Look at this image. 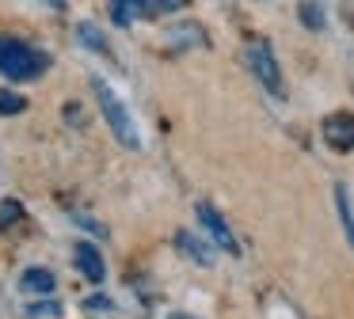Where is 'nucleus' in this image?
<instances>
[{"label": "nucleus", "instance_id": "17", "mask_svg": "<svg viewBox=\"0 0 354 319\" xmlns=\"http://www.w3.org/2000/svg\"><path fill=\"white\" fill-rule=\"evenodd\" d=\"M73 220H77L80 228H84V232H92L95 240H107V228L100 224V220H92V217H84V213H73Z\"/></svg>", "mask_w": 354, "mask_h": 319}, {"label": "nucleus", "instance_id": "11", "mask_svg": "<svg viewBox=\"0 0 354 319\" xmlns=\"http://www.w3.org/2000/svg\"><path fill=\"white\" fill-rule=\"evenodd\" d=\"M77 42L84 46V50H92V53L111 57V46H107V38H103V30L95 27V23H77Z\"/></svg>", "mask_w": 354, "mask_h": 319}, {"label": "nucleus", "instance_id": "8", "mask_svg": "<svg viewBox=\"0 0 354 319\" xmlns=\"http://www.w3.org/2000/svg\"><path fill=\"white\" fill-rule=\"evenodd\" d=\"M73 255H77V270L84 273L92 285H103V281H107V262H103V255L88 240H80L77 247H73Z\"/></svg>", "mask_w": 354, "mask_h": 319}, {"label": "nucleus", "instance_id": "20", "mask_svg": "<svg viewBox=\"0 0 354 319\" xmlns=\"http://www.w3.org/2000/svg\"><path fill=\"white\" fill-rule=\"evenodd\" d=\"M171 319H194V316H187V311H176V316H171Z\"/></svg>", "mask_w": 354, "mask_h": 319}, {"label": "nucleus", "instance_id": "6", "mask_svg": "<svg viewBox=\"0 0 354 319\" xmlns=\"http://www.w3.org/2000/svg\"><path fill=\"white\" fill-rule=\"evenodd\" d=\"M164 42H168L171 53H187V50H202V46H209V38H206V30H202L198 23L179 19V23H171V27L164 30Z\"/></svg>", "mask_w": 354, "mask_h": 319}, {"label": "nucleus", "instance_id": "1", "mask_svg": "<svg viewBox=\"0 0 354 319\" xmlns=\"http://www.w3.org/2000/svg\"><path fill=\"white\" fill-rule=\"evenodd\" d=\"M50 65H54V57L42 46L16 38V35H0V76L4 80H12V84L42 80L50 72Z\"/></svg>", "mask_w": 354, "mask_h": 319}, {"label": "nucleus", "instance_id": "2", "mask_svg": "<svg viewBox=\"0 0 354 319\" xmlns=\"http://www.w3.org/2000/svg\"><path fill=\"white\" fill-rule=\"evenodd\" d=\"M92 95H95V106H100L103 122H107V129L115 133V141L122 144V148H141V129L138 122H133L130 106H126V99L118 95L115 88H111L103 76H92Z\"/></svg>", "mask_w": 354, "mask_h": 319}, {"label": "nucleus", "instance_id": "13", "mask_svg": "<svg viewBox=\"0 0 354 319\" xmlns=\"http://www.w3.org/2000/svg\"><path fill=\"white\" fill-rule=\"evenodd\" d=\"M19 220H27V209L19 197H0V232H8V228H16Z\"/></svg>", "mask_w": 354, "mask_h": 319}, {"label": "nucleus", "instance_id": "7", "mask_svg": "<svg viewBox=\"0 0 354 319\" xmlns=\"http://www.w3.org/2000/svg\"><path fill=\"white\" fill-rule=\"evenodd\" d=\"M171 243H176V251H183L194 266H202V270H209V266L217 262V258H214V243H206L202 235H194L191 228H179V232L171 235Z\"/></svg>", "mask_w": 354, "mask_h": 319}, {"label": "nucleus", "instance_id": "12", "mask_svg": "<svg viewBox=\"0 0 354 319\" xmlns=\"http://www.w3.org/2000/svg\"><path fill=\"white\" fill-rule=\"evenodd\" d=\"M335 209H339V220H343V232L354 247V205H351V190L343 182H335Z\"/></svg>", "mask_w": 354, "mask_h": 319}, {"label": "nucleus", "instance_id": "18", "mask_svg": "<svg viewBox=\"0 0 354 319\" xmlns=\"http://www.w3.org/2000/svg\"><path fill=\"white\" fill-rule=\"evenodd\" d=\"M149 8H153V12H176L179 4H183V0H145Z\"/></svg>", "mask_w": 354, "mask_h": 319}, {"label": "nucleus", "instance_id": "9", "mask_svg": "<svg viewBox=\"0 0 354 319\" xmlns=\"http://www.w3.org/2000/svg\"><path fill=\"white\" fill-rule=\"evenodd\" d=\"M19 289H24V293L46 296V293H54V289H57V278L46 270V266H27V270L19 273Z\"/></svg>", "mask_w": 354, "mask_h": 319}, {"label": "nucleus", "instance_id": "19", "mask_svg": "<svg viewBox=\"0 0 354 319\" xmlns=\"http://www.w3.org/2000/svg\"><path fill=\"white\" fill-rule=\"evenodd\" d=\"M42 4H46V8H57V12H65V8H69V0H42Z\"/></svg>", "mask_w": 354, "mask_h": 319}, {"label": "nucleus", "instance_id": "10", "mask_svg": "<svg viewBox=\"0 0 354 319\" xmlns=\"http://www.w3.org/2000/svg\"><path fill=\"white\" fill-rule=\"evenodd\" d=\"M153 8L145 4V0H111V19L118 23V27H130L133 19H141V15H149Z\"/></svg>", "mask_w": 354, "mask_h": 319}, {"label": "nucleus", "instance_id": "3", "mask_svg": "<svg viewBox=\"0 0 354 319\" xmlns=\"http://www.w3.org/2000/svg\"><path fill=\"white\" fill-rule=\"evenodd\" d=\"M244 61L252 68V76L259 80V88L267 91L270 99H286V80H282V65L274 57V46L267 38H248L244 46Z\"/></svg>", "mask_w": 354, "mask_h": 319}, {"label": "nucleus", "instance_id": "14", "mask_svg": "<svg viewBox=\"0 0 354 319\" xmlns=\"http://www.w3.org/2000/svg\"><path fill=\"white\" fill-rule=\"evenodd\" d=\"M27 110V99L12 88H0V118H16V114Z\"/></svg>", "mask_w": 354, "mask_h": 319}, {"label": "nucleus", "instance_id": "5", "mask_svg": "<svg viewBox=\"0 0 354 319\" xmlns=\"http://www.w3.org/2000/svg\"><path fill=\"white\" fill-rule=\"evenodd\" d=\"M320 137L328 148L335 152H354V114L351 110H335L320 122Z\"/></svg>", "mask_w": 354, "mask_h": 319}, {"label": "nucleus", "instance_id": "15", "mask_svg": "<svg viewBox=\"0 0 354 319\" xmlns=\"http://www.w3.org/2000/svg\"><path fill=\"white\" fill-rule=\"evenodd\" d=\"M62 304L46 300V304H27V319H62Z\"/></svg>", "mask_w": 354, "mask_h": 319}, {"label": "nucleus", "instance_id": "16", "mask_svg": "<svg viewBox=\"0 0 354 319\" xmlns=\"http://www.w3.org/2000/svg\"><path fill=\"white\" fill-rule=\"evenodd\" d=\"M301 23H305L308 30H324V12H320V4L305 0V4H301Z\"/></svg>", "mask_w": 354, "mask_h": 319}, {"label": "nucleus", "instance_id": "4", "mask_svg": "<svg viewBox=\"0 0 354 319\" xmlns=\"http://www.w3.org/2000/svg\"><path fill=\"white\" fill-rule=\"evenodd\" d=\"M194 217H198L202 228H206V235H209V243H214V247H221L225 255L240 258V240L232 235L229 220H225L221 213L214 209V205H209V202H198V205H194Z\"/></svg>", "mask_w": 354, "mask_h": 319}]
</instances>
